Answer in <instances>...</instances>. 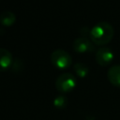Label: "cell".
<instances>
[{
    "label": "cell",
    "instance_id": "7",
    "mask_svg": "<svg viewBox=\"0 0 120 120\" xmlns=\"http://www.w3.org/2000/svg\"><path fill=\"white\" fill-rule=\"evenodd\" d=\"M107 77L109 82L117 87H120V65L112 66L109 68Z\"/></svg>",
    "mask_w": 120,
    "mask_h": 120
},
{
    "label": "cell",
    "instance_id": "1",
    "mask_svg": "<svg viewBox=\"0 0 120 120\" xmlns=\"http://www.w3.org/2000/svg\"><path fill=\"white\" fill-rule=\"evenodd\" d=\"M89 36L91 41L94 44L98 46H103L112 39L114 36V30L109 22H100L91 28L89 31Z\"/></svg>",
    "mask_w": 120,
    "mask_h": 120
},
{
    "label": "cell",
    "instance_id": "3",
    "mask_svg": "<svg viewBox=\"0 0 120 120\" xmlns=\"http://www.w3.org/2000/svg\"><path fill=\"white\" fill-rule=\"evenodd\" d=\"M76 79L71 73L65 72L58 76L55 81V88L60 93H68L76 86Z\"/></svg>",
    "mask_w": 120,
    "mask_h": 120
},
{
    "label": "cell",
    "instance_id": "8",
    "mask_svg": "<svg viewBox=\"0 0 120 120\" xmlns=\"http://www.w3.org/2000/svg\"><path fill=\"white\" fill-rule=\"evenodd\" d=\"M16 21V16L12 11H3L0 14V23L4 26H11Z\"/></svg>",
    "mask_w": 120,
    "mask_h": 120
},
{
    "label": "cell",
    "instance_id": "5",
    "mask_svg": "<svg viewBox=\"0 0 120 120\" xmlns=\"http://www.w3.org/2000/svg\"><path fill=\"white\" fill-rule=\"evenodd\" d=\"M72 46H73V50L80 53L89 52H93L95 50V47H94L91 39H88L85 37H81V38H76L73 41Z\"/></svg>",
    "mask_w": 120,
    "mask_h": 120
},
{
    "label": "cell",
    "instance_id": "10",
    "mask_svg": "<svg viewBox=\"0 0 120 120\" xmlns=\"http://www.w3.org/2000/svg\"><path fill=\"white\" fill-rule=\"evenodd\" d=\"M67 104H68V98L62 95L56 97L53 100V105L57 109H64V108H66Z\"/></svg>",
    "mask_w": 120,
    "mask_h": 120
},
{
    "label": "cell",
    "instance_id": "9",
    "mask_svg": "<svg viewBox=\"0 0 120 120\" xmlns=\"http://www.w3.org/2000/svg\"><path fill=\"white\" fill-rule=\"evenodd\" d=\"M73 68H74L76 74L78 75V77H80V78L86 77L87 74H88V72H89L88 67L85 64H83V63H76L74 65Z\"/></svg>",
    "mask_w": 120,
    "mask_h": 120
},
{
    "label": "cell",
    "instance_id": "4",
    "mask_svg": "<svg viewBox=\"0 0 120 120\" xmlns=\"http://www.w3.org/2000/svg\"><path fill=\"white\" fill-rule=\"evenodd\" d=\"M113 57H114L113 52L112 51V49L107 47L100 48L96 52V61L99 66L102 67L109 66L112 62Z\"/></svg>",
    "mask_w": 120,
    "mask_h": 120
},
{
    "label": "cell",
    "instance_id": "6",
    "mask_svg": "<svg viewBox=\"0 0 120 120\" xmlns=\"http://www.w3.org/2000/svg\"><path fill=\"white\" fill-rule=\"evenodd\" d=\"M13 63V57L9 51L0 48V71L8 70Z\"/></svg>",
    "mask_w": 120,
    "mask_h": 120
},
{
    "label": "cell",
    "instance_id": "2",
    "mask_svg": "<svg viewBox=\"0 0 120 120\" xmlns=\"http://www.w3.org/2000/svg\"><path fill=\"white\" fill-rule=\"evenodd\" d=\"M51 62L55 68L59 69H66L71 66L72 58L68 52L58 49L53 51L51 54Z\"/></svg>",
    "mask_w": 120,
    "mask_h": 120
}]
</instances>
